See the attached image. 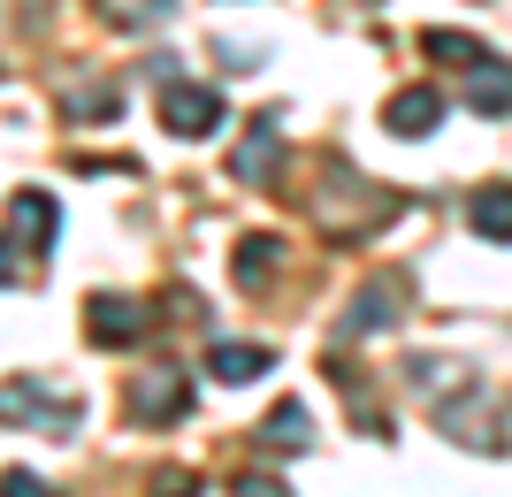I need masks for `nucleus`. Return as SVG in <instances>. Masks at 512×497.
I'll use <instances>...</instances> for the list:
<instances>
[{"label": "nucleus", "instance_id": "nucleus-1", "mask_svg": "<svg viewBox=\"0 0 512 497\" xmlns=\"http://www.w3.org/2000/svg\"><path fill=\"white\" fill-rule=\"evenodd\" d=\"M398 207H406V199L383 192L375 176H360L352 161H337V153L321 161V184L306 192V215H314V230H321L329 245H360V238H375V230H383Z\"/></svg>", "mask_w": 512, "mask_h": 497}, {"label": "nucleus", "instance_id": "nucleus-2", "mask_svg": "<svg viewBox=\"0 0 512 497\" xmlns=\"http://www.w3.org/2000/svg\"><path fill=\"white\" fill-rule=\"evenodd\" d=\"M0 429L69 436V429H77V406H69V398H54L39 375H8V383H0Z\"/></svg>", "mask_w": 512, "mask_h": 497}, {"label": "nucleus", "instance_id": "nucleus-3", "mask_svg": "<svg viewBox=\"0 0 512 497\" xmlns=\"http://www.w3.org/2000/svg\"><path fill=\"white\" fill-rule=\"evenodd\" d=\"M85 337H92L100 352L146 345V337H153V306L130 299V291H92V299H85Z\"/></svg>", "mask_w": 512, "mask_h": 497}, {"label": "nucleus", "instance_id": "nucleus-4", "mask_svg": "<svg viewBox=\"0 0 512 497\" xmlns=\"http://www.w3.org/2000/svg\"><path fill=\"white\" fill-rule=\"evenodd\" d=\"M192 413V375L176 368H138L130 375V421H146V429H176Z\"/></svg>", "mask_w": 512, "mask_h": 497}, {"label": "nucleus", "instance_id": "nucleus-5", "mask_svg": "<svg viewBox=\"0 0 512 497\" xmlns=\"http://www.w3.org/2000/svg\"><path fill=\"white\" fill-rule=\"evenodd\" d=\"M283 161V108H260L245 123V138L230 146V184H268Z\"/></svg>", "mask_w": 512, "mask_h": 497}, {"label": "nucleus", "instance_id": "nucleus-6", "mask_svg": "<svg viewBox=\"0 0 512 497\" xmlns=\"http://www.w3.org/2000/svg\"><path fill=\"white\" fill-rule=\"evenodd\" d=\"M398 314H406V276H375L352 291V314L337 322V337H383L398 329Z\"/></svg>", "mask_w": 512, "mask_h": 497}, {"label": "nucleus", "instance_id": "nucleus-7", "mask_svg": "<svg viewBox=\"0 0 512 497\" xmlns=\"http://www.w3.org/2000/svg\"><path fill=\"white\" fill-rule=\"evenodd\" d=\"M161 123H169L176 138H207V130L222 123V92L184 85V77H161Z\"/></svg>", "mask_w": 512, "mask_h": 497}, {"label": "nucleus", "instance_id": "nucleus-8", "mask_svg": "<svg viewBox=\"0 0 512 497\" xmlns=\"http://www.w3.org/2000/svg\"><path fill=\"white\" fill-rule=\"evenodd\" d=\"M8 238H16L23 253H54V238H62V207L23 184V192L8 199Z\"/></svg>", "mask_w": 512, "mask_h": 497}, {"label": "nucleus", "instance_id": "nucleus-9", "mask_svg": "<svg viewBox=\"0 0 512 497\" xmlns=\"http://www.w3.org/2000/svg\"><path fill=\"white\" fill-rule=\"evenodd\" d=\"M436 115H444V92H436V85H406V92H390V100H383V130H390V138H428Z\"/></svg>", "mask_w": 512, "mask_h": 497}, {"label": "nucleus", "instance_id": "nucleus-10", "mask_svg": "<svg viewBox=\"0 0 512 497\" xmlns=\"http://www.w3.org/2000/svg\"><path fill=\"white\" fill-rule=\"evenodd\" d=\"M268 368H276V352H268V345H237V337H214V345H207V375H214V383H260Z\"/></svg>", "mask_w": 512, "mask_h": 497}, {"label": "nucleus", "instance_id": "nucleus-11", "mask_svg": "<svg viewBox=\"0 0 512 497\" xmlns=\"http://www.w3.org/2000/svg\"><path fill=\"white\" fill-rule=\"evenodd\" d=\"M283 268V238H268V230H253V238H237V253H230V276H237V291H268V276Z\"/></svg>", "mask_w": 512, "mask_h": 497}, {"label": "nucleus", "instance_id": "nucleus-12", "mask_svg": "<svg viewBox=\"0 0 512 497\" xmlns=\"http://www.w3.org/2000/svg\"><path fill=\"white\" fill-rule=\"evenodd\" d=\"M467 222H474L482 245H512V184H482L474 207H467Z\"/></svg>", "mask_w": 512, "mask_h": 497}, {"label": "nucleus", "instance_id": "nucleus-13", "mask_svg": "<svg viewBox=\"0 0 512 497\" xmlns=\"http://www.w3.org/2000/svg\"><path fill=\"white\" fill-rule=\"evenodd\" d=\"M260 452H306V436H314V421H306V406L299 398H283L276 413H268V421H260Z\"/></svg>", "mask_w": 512, "mask_h": 497}, {"label": "nucleus", "instance_id": "nucleus-14", "mask_svg": "<svg viewBox=\"0 0 512 497\" xmlns=\"http://www.w3.org/2000/svg\"><path fill=\"white\" fill-rule=\"evenodd\" d=\"M467 108L474 115H512V62L490 54V62L474 69V77H467Z\"/></svg>", "mask_w": 512, "mask_h": 497}, {"label": "nucleus", "instance_id": "nucleus-15", "mask_svg": "<svg viewBox=\"0 0 512 497\" xmlns=\"http://www.w3.org/2000/svg\"><path fill=\"white\" fill-rule=\"evenodd\" d=\"M62 108L77 115V123H115V115H123V85H115V77H107V85H69Z\"/></svg>", "mask_w": 512, "mask_h": 497}, {"label": "nucleus", "instance_id": "nucleus-16", "mask_svg": "<svg viewBox=\"0 0 512 497\" xmlns=\"http://www.w3.org/2000/svg\"><path fill=\"white\" fill-rule=\"evenodd\" d=\"M421 54H436V62H451V69H482L490 62V46L467 39V31H421Z\"/></svg>", "mask_w": 512, "mask_h": 497}, {"label": "nucleus", "instance_id": "nucleus-17", "mask_svg": "<svg viewBox=\"0 0 512 497\" xmlns=\"http://www.w3.org/2000/svg\"><path fill=\"white\" fill-rule=\"evenodd\" d=\"M100 8H107V23H115V31H146V23L176 16V0H100Z\"/></svg>", "mask_w": 512, "mask_h": 497}, {"label": "nucleus", "instance_id": "nucleus-18", "mask_svg": "<svg viewBox=\"0 0 512 497\" xmlns=\"http://www.w3.org/2000/svg\"><path fill=\"white\" fill-rule=\"evenodd\" d=\"M153 497H199V475L192 467H161V475H153Z\"/></svg>", "mask_w": 512, "mask_h": 497}, {"label": "nucleus", "instance_id": "nucleus-19", "mask_svg": "<svg viewBox=\"0 0 512 497\" xmlns=\"http://www.w3.org/2000/svg\"><path fill=\"white\" fill-rule=\"evenodd\" d=\"M0 497H54V490H46L31 467H8V475H0Z\"/></svg>", "mask_w": 512, "mask_h": 497}, {"label": "nucleus", "instance_id": "nucleus-20", "mask_svg": "<svg viewBox=\"0 0 512 497\" xmlns=\"http://www.w3.org/2000/svg\"><path fill=\"white\" fill-rule=\"evenodd\" d=\"M214 54H222V62H230V69H260V46H253V39H245V46H237V39H222V46H214Z\"/></svg>", "mask_w": 512, "mask_h": 497}, {"label": "nucleus", "instance_id": "nucleus-21", "mask_svg": "<svg viewBox=\"0 0 512 497\" xmlns=\"http://www.w3.org/2000/svg\"><path fill=\"white\" fill-rule=\"evenodd\" d=\"M230 490H237V497H283V490H276V482H268V475H237Z\"/></svg>", "mask_w": 512, "mask_h": 497}, {"label": "nucleus", "instance_id": "nucleus-22", "mask_svg": "<svg viewBox=\"0 0 512 497\" xmlns=\"http://www.w3.org/2000/svg\"><path fill=\"white\" fill-rule=\"evenodd\" d=\"M8 283H23V268H16V238H0V291Z\"/></svg>", "mask_w": 512, "mask_h": 497}]
</instances>
